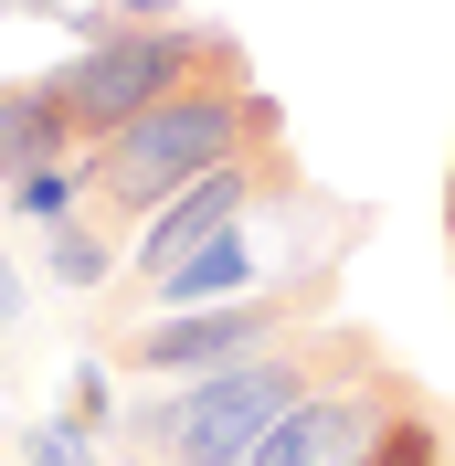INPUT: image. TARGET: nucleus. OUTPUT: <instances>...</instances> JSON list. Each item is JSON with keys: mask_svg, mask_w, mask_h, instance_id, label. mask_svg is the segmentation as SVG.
Listing matches in <instances>:
<instances>
[{"mask_svg": "<svg viewBox=\"0 0 455 466\" xmlns=\"http://www.w3.org/2000/svg\"><path fill=\"white\" fill-rule=\"evenodd\" d=\"M201 75H244V43L233 32H180V22H148V32H106V43H75V54L43 75L54 86V106L75 116V138H116L127 116H148L159 96L201 86Z\"/></svg>", "mask_w": 455, "mask_h": 466, "instance_id": "obj_3", "label": "nucleus"}, {"mask_svg": "<svg viewBox=\"0 0 455 466\" xmlns=\"http://www.w3.org/2000/svg\"><path fill=\"white\" fill-rule=\"evenodd\" d=\"M0 11H64V0H0Z\"/></svg>", "mask_w": 455, "mask_h": 466, "instance_id": "obj_14", "label": "nucleus"}, {"mask_svg": "<svg viewBox=\"0 0 455 466\" xmlns=\"http://www.w3.org/2000/svg\"><path fill=\"white\" fill-rule=\"evenodd\" d=\"M0 202H11V223H75V212L96 202V159L75 148V159H54V170H22Z\"/></svg>", "mask_w": 455, "mask_h": 466, "instance_id": "obj_8", "label": "nucleus"}, {"mask_svg": "<svg viewBox=\"0 0 455 466\" xmlns=\"http://www.w3.org/2000/svg\"><path fill=\"white\" fill-rule=\"evenodd\" d=\"M276 96L255 86V64L244 75H201V86L159 96L148 116H127L116 138H96V202L116 212V223H148V212L170 202V191H191L201 170H223V159H255V148H276Z\"/></svg>", "mask_w": 455, "mask_h": 466, "instance_id": "obj_2", "label": "nucleus"}, {"mask_svg": "<svg viewBox=\"0 0 455 466\" xmlns=\"http://www.w3.org/2000/svg\"><path fill=\"white\" fill-rule=\"evenodd\" d=\"M75 424H96V435H106V360H75Z\"/></svg>", "mask_w": 455, "mask_h": 466, "instance_id": "obj_12", "label": "nucleus"}, {"mask_svg": "<svg viewBox=\"0 0 455 466\" xmlns=\"http://www.w3.org/2000/svg\"><path fill=\"white\" fill-rule=\"evenodd\" d=\"M370 360H381V350H370V329H329V319H318V329H286V339L223 360V371H191L180 392L138 403V424H127V435H138L159 466H244V456L286 424V413L308 403V392L370 371Z\"/></svg>", "mask_w": 455, "mask_h": 466, "instance_id": "obj_1", "label": "nucleus"}, {"mask_svg": "<svg viewBox=\"0 0 455 466\" xmlns=\"http://www.w3.org/2000/svg\"><path fill=\"white\" fill-rule=\"evenodd\" d=\"M54 233V244H43V265H54L64 287H106V233L86 223V212H75V223H43Z\"/></svg>", "mask_w": 455, "mask_h": 466, "instance_id": "obj_10", "label": "nucleus"}, {"mask_svg": "<svg viewBox=\"0 0 455 466\" xmlns=\"http://www.w3.org/2000/svg\"><path fill=\"white\" fill-rule=\"evenodd\" d=\"M402 403H424V392H413L402 371H381V360H370V371H349V381H329V392H308V403L286 413V424H276V435H265L244 466H349Z\"/></svg>", "mask_w": 455, "mask_h": 466, "instance_id": "obj_5", "label": "nucleus"}, {"mask_svg": "<svg viewBox=\"0 0 455 466\" xmlns=\"http://www.w3.org/2000/svg\"><path fill=\"white\" fill-rule=\"evenodd\" d=\"M11 319H22V265L0 255V329H11Z\"/></svg>", "mask_w": 455, "mask_h": 466, "instance_id": "obj_13", "label": "nucleus"}, {"mask_svg": "<svg viewBox=\"0 0 455 466\" xmlns=\"http://www.w3.org/2000/svg\"><path fill=\"white\" fill-rule=\"evenodd\" d=\"M349 466H445V424H434V403H402Z\"/></svg>", "mask_w": 455, "mask_h": 466, "instance_id": "obj_9", "label": "nucleus"}, {"mask_svg": "<svg viewBox=\"0 0 455 466\" xmlns=\"http://www.w3.org/2000/svg\"><path fill=\"white\" fill-rule=\"evenodd\" d=\"M22 466H96V424H75V413L22 424Z\"/></svg>", "mask_w": 455, "mask_h": 466, "instance_id": "obj_11", "label": "nucleus"}, {"mask_svg": "<svg viewBox=\"0 0 455 466\" xmlns=\"http://www.w3.org/2000/svg\"><path fill=\"white\" fill-rule=\"evenodd\" d=\"M329 287H339V255H308L297 276H265L255 297H212V308H170V319L127 329V339H116V360H127V371H148V381L223 371V360H244V350L286 339V329H318Z\"/></svg>", "mask_w": 455, "mask_h": 466, "instance_id": "obj_4", "label": "nucleus"}, {"mask_svg": "<svg viewBox=\"0 0 455 466\" xmlns=\"http://www.w3.org/2000/svg\"><path fill=\"white\" fill-rule=\"evenodd\" d=\"M0 360H11V329H0Z\"/></svg>", "mask_w": 455, "mask_h": 466, "instance_id": "obj_16", "label": "nucleus"}, {"mask_svg": "<svg viewBox=\"0 0 455 466\" xmlns=\"http://www.w3.org/2000/svg\"><path fill=\"white\" fill-rule=\"evenodd\" d=\"M445 233H455V170H445Z\"/></svg>", "mask_w": 455, "mask_h": 466, "instance_id": "obj_15", "label": "nucleus"}, {"mask_svg": "<svg viewBox=\"0 0 455 466\" xmlns=\"http://www.w3.org/2000/svg\"><path fill=\"white\" fill-rule=\"evenodd\" d=\"M265 276H276V255L255 244V223H223L212 244H191L180 265H159V276H138V287L159 297V319H170V308H212V297H255Z\"/></svg>", "mask_w": 455, "mask_h": 466, "instance_id": "obj_6", "label": "nucleus"}, {"mask_svg": "<svg viewBox=\"0 0 455 466\" xmlns=\"http://www.w3.org/2000/svg\"><path fill=\"white\" fill-rule=\"evenodd\" d=\"M75 116L54 106V86H43V75H22V86H0V191H11V180L22 170H54V159H75Z\"/></svg>", "mask_w": 455, "mask_h": 466, "instance_id": "obj_7", "label": "nucleus"}]
</instances>
